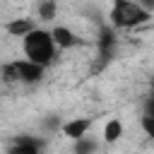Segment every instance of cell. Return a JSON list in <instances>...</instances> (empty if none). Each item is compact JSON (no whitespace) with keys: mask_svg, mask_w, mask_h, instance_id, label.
<instances>
[{"mask_svg":"<svg viewBox=\"0 0 154 154\" xmlns=\"http://www.w3.org/2000/svg\"><path fill=\"white\" fill-rule=\"evenodd\" d=\"M38 14H41V19H53V17H55V2H53V0H46V2H41V7H38Z\"/></svg>","mask_w":154,"mask_h":154,"instance_id":"8fae6325","label":"cell"},{"mask_svg":"<svg viewBox=\"0 0 154 154\" xmlns=\"http://www.w3.org/2000/svg\"><path fill=\"white\" fill-rule=\"evenodd\" d=\"M142 130L154 140V116H144L142 118Z\"/></svg>","mask_w":154,"mask_h":154,"instance_id":"4fadbf2b","label":"cell"},{"mask_svg":"<svg viewBox=\"0 0 154 154\" xmlns=\"http://www.w3.org/2000/svg\"><path fill=\"white\" fill-rule=\"evenodd\" d=\"M152 89H154V77H152Z\"/></svg>","mask_w":154,"mask_h":154,"instance_id":"2e32d148","label":"cell"},{"mask_svg":"<svg viewBox=\"0 0 154 154\" xmlns=\"http://www.w3.org/2000/svg\"><path fill=\"white\" fill-rule=\"evenodd\" d=\"M120 135H123V125H120V120H108L106 128H103V140H106V142H116Z\"/></svg>","mask_w":154,"mask_h":154,"instance_id":"9c48e42d","label":"cell"},{"mask_svg":"<svg viewBox=\"0 0 154 154\" xmlns=\"http://www.w3.org/2000/svg\"><path fill=\"white\" fill-rule=\"evenodd\" d=\"M89 125H91V120H87V118L70 120V123H65V125H63V135H65V137H70V140H82V137H84V132L89 130Z\"/></svg>","mask_w":154,"mask_h":154,"instance_id":"277c9868","label":"cell"},{"mask_svg":"<svg viewBox=\"0 0 154 154\" xmlns=\"http://www.w3.org/2000/svg\"><path fill=\"white\" fill-rule=\"evenodd\" d=\"M111 19L116 26H137L142 22L149 19V12L142 10L137 2H130V0H116L113 10H111Z\"/></svg>","mask_w":154,"mask_h":154,"instance_id":"7a4b0ae2","label":"cell"},{"mask_svg":"<svg viewBox=\"0 0 154 154\" xmlns=\"http://www.w3.org/2000/svg\"><path fill=\"white\" fill-rule=\"evenodd\" d=\"M2 79L7 82V84H12V82H19V70H17V63H10V65H2Z\"/></svg>","mask_w":154,"mask_h":154,"instance_id":"30bf717a","label":"cell"},{"mask_svg":"<svg viewBox=\"0 0 154 154\" xmlns=\"http://www.w3.org/2000/svg\"><path fill=\"white\" fill-rule=\"evenodd\" d=\"M38 147H41V142L34 137H17L10 154H38Z\"/></svg>","mask_w":154,"mask_h":154,"instance_id":"52a82bcc","label":"cell"},{"mask_svg":"<svg viewBox=\"0 0 154 154\" xmlns=\"http://www.w3.org/2000/svg\"><path fill=\"white\" fill-rule=\"evenodd\" d=\"M24 53L29 58V63H36V65H48L53 60V38L48 31H41V29H34L24 36Z\"/></svg>","mask_w":154,"mask_h":154,"instance_id":"6da1fadb","label":"cell"},{"mask_svg":"<svg viewBox=\"0 0 154 154\" xmlns=\"http://www.w3.org/2000/svg\"><path fill=\"white\" fill-rule=\"evenodd\" d=\"M17 70H19V79L22 82H38L43 77V67L36 65V63H29V60H19L17 63Z\"/></svg>","mask_w":154,"mask_h":154,"instance_id":"3957f363","label":"cell"},{"mask_svg":"<svg viewBox=\"0 0 154 154\" xmlns=\"http://www.w3.org/2000/svg\"><path fill=\"white\" fill-rule=\"evenodd\" d=\"M51 38H53V43H58V48H72V46H77V36L70 29H65V26H55L51 31Z\"/></svg>","mask_w":154,"mask_h":154,"instance_id":"8992f818","label":"cell"},{"mask_svg":"<svg viewBox=\"0 0 154 154\" xmlns=\"http://www.w3.org/2000/svg\"><path fill=\"white\" fill-rule=\"evenodd\" d=\"M96 46H99L101 60H108L113 55V51H116V36H113V31L111 29H103L101 36H99V41H96Z\"/></svg>","mask_w":154,"mask_h":154,"instance_id":"5b68a950","label":"cell"},{"mask_svg":"<svg viewBox=\"0 0 154 154\" xmlns=\"http://www.w3.org/2000/svg\"><path fill=\"white\" fill-rule=\"evenodd\" d=\"M29 31H34L29 19H12L7 24V34H12V36H26Z\"/></svg>","mask_w":154,"mask_h":154,"instance_id":"ba28073f","label":"cell"},{"mask_svg":"<svg viewBox=\"0 0 154 154\" xmlns=\"http://www.w3.org/2000/svg\"><path fill=\"white\" fill-rule=\"evenodd\" d=\"M142 2H144L147 7H154V0H142Z\"/></svg>","mask_w":154,"mask_h":154,"instance_id":"9a60e30c","label":"cell"},{"mask_svg":"<svg viewBox=\"0 0 154 154\" xmlns=\"http://www.w3.org/2000/svg\"><path fill=\"white\" fill-rule=\"evenodd\" d=\"M147 116H154V96L147 99Z\"/></svg>","mask_w":154,"mask_h":154,"instance_id":"5bb4252c","label":"cell"},{"mask_svg":"<svg viewBox=\"0 0 154 154\" xmlns=\"http://www.w3.org/2000/svg\"><path fill=\"white\" fill-rule=\"evenodd\" d=\"M91 152H94V142H87L84 137L77 140V144H75V154H91Z\"/></svg>","mask_w":154,"mask_h":154,"instance_id":"7c38bea8","label":"cell"}]
</instances>
